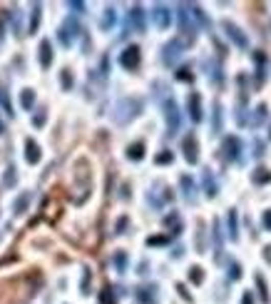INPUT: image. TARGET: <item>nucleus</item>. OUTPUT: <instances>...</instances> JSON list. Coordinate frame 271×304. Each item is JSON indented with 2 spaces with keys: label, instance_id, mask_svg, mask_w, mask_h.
Listing matches in <instances>:
<instances>
[{
  "label": "nucleus",
  "instance_id": "41",
  "mask_svg": "<svg viewBox=\"0 0 271 304\" xmlns=\"http://www.w3.org/2000/svg\"><path fill=\"white\" fill-rule=\"evenodd\" d=\"M15 182H18V175H15V167L10 165V167L5 170V180H3V185H5V187H13Z\"/></svg>",
  "mask_w": 271,
  "mask_h": 304
},
{
  "label": "nucleus",
  "instance_id": "24",
  "mask_svg": "<svg viewBox=\"0 0 271 304\" xmlns=\"http://www.w3.org/2000/svg\"><path fill=\"white\" fill-rule=\"evenodd\" d=\"M127 157H130L132 162L144 160V142H132V145L127 147Z\"/></svg>",
  "mask_w": 271,
  "mask_h": 304
},
{
  "label": "nucleus",
  "instance_id": "55",
  "mask_svg": "<svg viewBox=\"0 0 271 304\" xmlns=\"http://www.w3.org/2000/svg\"><path fill=\"white\" fill-rule=\"evenodd\" d=\"M122 197H125V200L130 197V185H125V187H122Z\"/></svg>",
  "mask_w": 271,
  "mask_h": 304
},
{
  "label": "nucleus",
  "instance_id": "36",
  "mask_svg": "<svg viewBox=\"0 0 271 304\" xmlns=\"http://www.w3.org/2000/svg\"><path fill=\"white\" fill-rule=\"evenodd\" d=\"M204 220H199L196 222V252H204L207 249V245H204Z\"/></svg>",
  "mask_w": 271,
  "mask_h": 304
},
{
  "label": "nucleus",
  "instance_id": "4",
  "mask_svg": "<svg viewBox=\"0 0 271 304\" xmlns=\"http://www.w3.org/2000/svg\"><path fill=\"white\" fill-rule=\"evenodd\" d=\"M179 33L184 35V42L182 45H192L194 40H196V28H194L192 18H189V13H187V3L184 5H179Z\"/></svg>",
  "mask_w": 271,
  "mask_h": 304
},
{
  "label": "nucleus",
  "instance_id": "7",
  "mask_svg": "<svg viewBox=\"0 0 271 304\" xmlns=\"http://www.w3.org/2000/svg\"><path fill=\"white\" fill-rule=\"evenodd\" d=\"M182 152H184V160L189 165H196L199 162V142H196V135L189 133L184 140H182Z\"/></svg>",
  "mask_w": 271,
  "mask_h": 304
},
{
  "label": "nucleus",
  "instance_id": "11",
  "mask_svg": "<svg viewBox=\"0 0 271 304\" xmlns=\"http://www.w3.org/2000/svg\"><path fill=\"white\" fill-rule=\"evenodd\" d=\"M221 152H224V160H229V162H236L239 160V155H241V140L239 137H227L224 140V145H221Z\"/></svg>",
  "mask_w": 271,
  "mask_h": 304
},
{
  "label": "nucleus",
  "instance_id": "56",
  "mask_svg": "<svg viewBox=\"0 0 271 304\" xmlns=\"http://www.w3.org/2000/svg\"><path fill=\"white\" fill-rule=\"evenodd\" d=\"M5 133V125H3V120H0V135Z\"/></svg>",
  "mask_w": 271,
  "mask_h": 304
},
{
  "label": "nucleus",
  "instance_id": "32",
  "mask_svg": "<svg viewBox=\"0 0 271 304\" xmlns=\"http://www.w3.org/2000/svg\"><path fill=\"white\" fill-rule=\"evenodd\" d=\"M254 282H256V289H259V297H261L264 302H269V285H266L264 274H256V277H254Z\"/></svg>",
  "mask_w": 271,
  "mask_h": 304
},
{
  "label": "nucleus",
  "instance_id": "33",
  "mask_svg": "<svg viewBox=\"0 0 271 304\" xmlns=\"http://www.w3.org/2000/svg\"><path fill=\"white\" fill-rule=\"evenodd\" d=\"M189 282H192L194 287H199L202 282H204V269H202L199 265L189 267Z\"/></svg>",
  "mask_w": 271,
  "mask_h": 304
},
{
  "label": "nucleus",
  "instance_id": "22",
  "mask_svg": "<svg viewBox=\"0 0 271 304\" xmlns=\"http://www.w3.org/2000/svg\"><path fill=\"white\" fill-rule=\"evenodd\" d=\"M227 234H229V240L236 242L239 240V222H236V209H229V214H227Z\"/></svg>",
  "mask_w": 271,
  "mask_h": 304
},
{
  "label": "nucleus",
  "instance_id": "40",
  "mask_svg": "<svg viewBox=\"0 0 271 304\" xmlns=\"http://www.w3.org/2000/svg\"><path fill=\"white\" fill-rule=\"evenodd\" d=\"M155 162H157V165H172V162H175V155H172L169 150H162L155 157Z\"/></svg>",
  "mask_w": 271,
  "mask_h": 304
},
{
  "label": "nucleus",
  "instance_id": "19",
  "mask_svg": "<svg viewBox=\"0 0 271 304\" xmlns=\"http://www.w3.org/2000/svg\"><path fill=\"white\" fill-rule=\"evenodd\" d=\"M38 53H40V65L47 70V68L53 65V45H50V40H42V42H40Z\"/></svg>",
  "mask_w": 271,
  "mask_h": 304
},
{
  "label": "nucleus",
  "instance_id": "20",
  "mask_svg": "<svg viewBox=\"0 0 271 304\" xmlns=\"http://www.w3.org/2000/svg\"><path fill=\"white\" fill-rule=\"evenodd\" d=\"M212 240H214V259L221 262V227H219V220L212 222Z\"/></svg>",
  "mask_w": 271,
  "mask_h": 304
},
{
  "label": "nucleus",
  "instance_id": "48",
  "mask_svg": "<svg viewBox=\"0 0 271 304\" xmlns=\"http://www.w3.org/2000/svg\"><path fill=\"white\" fill-rule=\"evenodd\" d=\"M0 105L5 107V113L13 115V107H10V100H8V95H5V90H0Z\"/></svg>",
  "mask_w": 271,
  "mask_h": 304
},
{
  "label": "nucleus",
  "instance_id": "31",
  "mask_svg": "<svg viewBox=\"0 0 271 304\" xmlns=\"http://www.w3.org/2000/svg\"><path fill=\"white\" fill-rule=\"evenodd\" d=\"M115 20H117L115 8H107V10H105V18L100 20V28H102V30H112V25H115Z\"/></svg>",
  "mask_w": 271,
  "mask_h": 304
},
{
  "label": "nucleus",
  "instance_id": "44",
  "mask_svg": "<svg viewBox=\"0 0 271 304\" xmlns=\"http://www.w3.org/2000/svg\"><path fill=\"white\" fill-rule=\"evenodd\" d=\"M264 117H266V105L261 102V105L256 107V113H254V120H252V122H249V125H252V127H256V125H259V122H261Z\"/></svg>",
  "mask_w": 271,
  "mask_h": 304
},
{
  "label": "nucleus",
  "instance_id": "43",
  "mask_svg": "<svg viewBox=\"0 0 271 304\" xmlns=\"http://www.w3.org/2000/svg\"><path fill=\"white\" fill-rule=\"evenodd\" d=\"M115 267H117V272H125V269H127V252H122V249L117 252L115 254Z\"/></svg>",
  "mask_w": 271,
  "mask_h": 304
},
{
  "label": "nucleus",
  "instance_id": "35",
  "mask_svg": "<svg viewBox=\"0 0 271 304\" xmlns=\"http://www.w3.org/2000/svg\"><path fill=\"white\" fill-rule=\"evenodd\" d=\"M221 117H224V113H221V102H214V135L221 133Z\"/></svg>",
  "mask_w": 271,
  "mask_h": 304
},
{
  "label": "nucleus",
  "instance_id": "30",
  "mask_svg": "<svg viewBox=\"0 0 271 304\" xmlns=\"http://www.w3.org/2000/svg\"><path fill=\"white\" fill-rule=\"evenodd\" d=\"M30 200H33V194H30V192H22L18 200H15V205H13L15 214H22V212L28 209V205H30Z\"/></svg>",
  "mask_w": 271,
  "mask_h": 304
},
{
  "label": "nucleus",
  "instance_id": "25",
  "mask_svg": "<svg viewBox=\"0 0 271 304\" xmlns=\"http://www.w3.org/2000/svg\"><path fill=\"white\" fill-rule=\"evenodd\" d=\"M204 65H207V75H212V80H214V85H221V68H219V62H214V60H204Z\"/></svg>",
  "mask_w": 271,
  "mask_h": 304
},
{
  "label": "nucleus",
  "instance_id": "2",
  "mask_svg": "<svg viewBox=\"0 0 271 304\" xmlns=\"http://www.w3.org/2000/svg\"><path fill=\"white\" fill-rule=\"evenodd\" d=\"M139 113H142V102L137 97H125V100L117 102V107H115V122L125 125V122L135 120Z\"/></svg>",
  "mask_w": 271,
  "mask_h": 304
},
{
  "label": "nucleus",
  "instance_id": "51",
  "mask_svg": "<svg viewBox=\"0 0 271 304\" xmlns=\"http://www.w3.org/2000/svg\"><path fill=\"white\" fill-rule=\"evenodd\" d=\"M261 225H264V229H271V209H266V212H264V217H261Z\"/></svg>",
  "mask_w": 271,
  "mask_h": 304
},
{
  "label": "nucleus",
  "instance_id": "5",
  "mask_svg": "<svg viewBox=\"0 0 271 304\" xmlns=\"http://www.w3.org/2000/svg\"><path fill=\"white\" fill-rule=\"evenodd\" d=\"M221 30H224L227 40H232L236 48H241V50L249 48V38L244 35V30H241L239 25H234V23H229V20H221Z\"/></svg>",
  "mask_w": 271,
  "mask_h": 304
},
{
  "label": "nucleus",
  "instance_id": "42",
  "mask_svg": "<svg viewBox=\"0 0 271 304\" xmlns=\"http://www.w3.org/2000/svg\"><path fill=\"white\" fill-rule=\"evenodd\" d=\"M169 240H172L169 234H157V237H150V240H147V245H150V247H159V245H169Z\"/></svg>",
  "mask_w": 271,
  "mask_h": 304
},
{
  "label": "nucleus",
  "instance_id": "49",
  "mask_svg": "<svg viewBox=\"0 0 271 304\" xmlns=\"http://www.w3.org/2000/svg\"><path fill=\"white\" fill-rule=\"evenodd\" d=\"M67 8H70V10H75V13H85V3H80V0H70V3H67Z\"/></svg>",
  "mask_w": 271,
  "mask_h": 304
},
{
  "label": "nucleus",
  "instance_id": "23",
  "mask_svg": "<svg viewBox=\"0 0 271 304\" xmlns=\"http://www.w3.org/2000/svg\"><path fill=\"white\" fill-rule=\"evenodd\" d=\"M187 10H192V15H194V20H196V23H199V25H202V28H204V30H209V28H212V20L207 18V15H204V10H202V8H199V5H187Z\"/></svg>",
  "mask_w": 271,
  "mask_h": 304
},
{
  "label": "nucleus",
  "instance_id": "9",
  "mask_svg": "<svg viewBox=\"0 0 271 304\" xmlns=\"http://www.w3.org/2000/svg\"><path fill=\"white\" fill-rule=\"evenodd\" d=\"M182 50H184L182 40H169V42L164 45V50H162V60H164V65H175L177 60L182 57Z\"/></svg>",
  "mask_w": 271,
  "mask_h": 304
},
{
  "label": "nucleus",
  "instance_id": "29",
  "mask_svg": "<svg viewBox=\"0 0 271 304\" xmlns=\"http://www.w3.org/2000/svg\"><path fill=\"white\" fill-rule=\"evenodd\" d=\"M155 292H157V287H139L137 289V299L142 304H150L155 299Z\"/></svg>",
  "mask_w": 271,
  "mask_h": 304
},
{
  "label": "nucleus",
  "instance_id": "52",
  "mask_svg": "<svg viewBox=\"0 0 271 304\" xmlns=\"http://www.w3.org/2000/svg\"><path fill=\"white\" fill-rule=\"evenodd\" d=\"M241 304H254V294L249 292V289L244 292V297H241Z\"/></svg>",
  "mask_w": 271,
  "mask_h": 304
},
{
  "label": "nucleus",
  "instance_id": "21",
  "mask_svg": "<svg viewBox=\"0 0 271 304\" xmlns=\"http://www.w3.org/2000/svg\"><path fill=\"white\" fill-rule=\"evenodd\" d=\"M252 182L256 187H264V185H269L271 182V170L269 167H256L252 172Z\"/></svg>",
  "mask_w": 271,
  "mask_h": 304
},
{
  "label": "nucleus",
  "instance_id": "26",
  "mask_svg": "<svg viewBox=\"0 0 271 304\" xmlns=\"http://www.w3.org/2000/svg\"><path fill=\"white\" fill-rule=\"evenodd\" d=\"M162 222H164V227H172V234H169V237H177V234L182 232V222H179L177 212H172V214H167V217H164Z\"/></svg>",
  "mask_w": 271,
  "mask_h": 304
},
{
  "label": "nucleus",
  "instance_id": "13",
  "mask_svg": "<svg viewBox=\"0 0 271 304\" xmlns=\"http://www.w3.org/2000/svg\"><path fill=\"white\" fill-rule=\"evenodd\" d=\"M187 110H189L192 122H202L204 113H202V95L199 93H189V97H187Z\"/></svg>",
  "mask_w": 271,
  "mask_h": 304
},
{
  "label": "nucleus",
  "instance_id": "50",
  "mask_svg": "<svg viewBox=\"0 0 271 304\" xmlns=\"http://www.w3.org/2000/svg\"><path fill=\"white\" fill-rule=\"evenodd\" d=\"M177 292H179V297H182V299H187V302L192 304V294L187 292V287H184V285H177Z\"/></svg>",
  "mask_w": 271,
  "mask_h": 304
},
{
  "label": "nucleus",
  "instance_id": "10",
  "mask_svg": "<svg viewBox=\"0 0 271 304\" xmlns=\"http://www.w3.org/2000/svg\"><path fill=\"white\" fill-rule=\"evenodd\" d=\"M78 23H75V20H65V23H62V28H60V42H62V45H65V48H70V45H72V42H75V38H78Z\"/></svg>",
  "mask_w": 271,
  "mask_h": 304
},
{
  "label": "nucleus",
  "instance_id": "39",
  "mask_svg": "<svg viewBox=\"0 0 271 304\" xmlns=\"http://www.w3.org/2000/svg\"><path fill=\"white\" fill-rule=\"evenodd\" d=\"M100 302L102 304H115V294H112V287L110 285L102 287V292H100Z\"/></svg>",
  "mask_w": 271,
  "mask_h": 304
},
{
  "label": "nucleus",
  "instance_id": "46",
  "mask_svg": "<svg viewBox=\"0 0 271 304\" xmlns=\"http://www.w3.org/2000/svg\"><path fill=\"white\" fill-rule=\"evenodd\" d=\"M127 225H130V217H127V214H122V217L117 220V227H115V232H117V234H125V229H127Z\"/></svg>",
  "mask_w": 271,
  "mask_h": 304
},
{
  "label": "nucleus",
  "instance_id": "1",
  "mask_svg": "<svg viewBox=\"0 0 271 304\" xmlns=\"http://www.w3.org/2000/svg\"><path fill=\"white\" fill-rule=\"evenodd\" d=\"M75 205H82L87 197H90V192H92V167H90V160H85V157H80L78 162H75Z\"/></svg>",
  "mask_w": 271,
  "mask_h": 304
},
{
  "label": "nucleus",
  "instance_id": "18",
  "mask_svg": "<svg viewBox=\"0 0 271 304\" xmlns=\"http://www.w3.org/2000/svg\"><path fill=\"white\" fill-rule=\"evenodd\" d=\"M202 185H204V194H207L209 200H214L216 192H219V187H216V180H214L212 170H204V175H202Z\"/></svg>",
  "mask_w": 271,
  "mask_h": 304
},
{
  "label": "nucleus",
  "instance_id": "57",
  "mask_svg": "<svg viewBox=\"0 0 271 304\" xmlns=\"http://www.w3.org/2000/svg\"><path fill=\"white\" fill-rule=\"evenodd\" d=\"M269 137H271V130H269Z\"/></svg>",
  "mask_w": 271,
  "mask_h": 304
},
{
  "label": "nucleus",
  "instance_id": "14",
  "mask_svg": "<svg viewBox=\"0 0 271 304\" xmlns=\"http://www.w3.org/2000/svg\"><path fill=\"white\" fill-rule=\"evenodd\" d=\"M179 187H182L184 200H187L189 205H194V202H196V187H194V180L189 175H182V177H179Z\"/></svg>",
  "mask_w": 271,
  "mask_h": 304
},
{
  "label": "nucleus",
  "instance_id": "3",
  "mask_svg": "<svg viewBox=\"0 0 271 304\" xmlns=\"http://www.w3.org/2000/svg\"><path fill=\"white\" fill-rule=\"evenodd\" d=\"M42 217L50 222V225H58V220L62 217V197H60V187L47 194L45 205H42Z\"/></svg>",
  "mask_w": 271,
  "mask_h": 304
},
{
  "label": "nucleus",
  "instance_id": "28",
  "mask_svg": "<svg viewBox=\"0 0 271 304\" xmlns=\"http://www.w3.org/2000/svg\"><path fill=\"white\" fill-rule=\"evenodd\" d=\"M20 105H22V110H30V107L35 105V90H33V88H25V90L20 93Z\"/></svg>",
  "mask_w": 271,
  "mask_h": 304
},
{
  "label": "nucleus",
  "instance_id": "17",
  "mask_svg": "<svg viewBox=\"0 0 271 304\" xmlns=\"http://www.w3.org/2000/svg\"><path fill=\"white\" fill-rule=\"evenodd\" d=\"M254 60H256V88H261L264 85V77H266V62H269V57L264 55L261 50H256Z\"/></svg>",
  "mask_w": 271,
  "mask_h": 304
},
{
  "label": "nucleus",
  "instance_id": "8",
  "mask_svg": "<svg viewBox=\"0 0 271 304\" xmlns=\"http://www.w3.org/2000/svg\"><path fill=\"white\" fill-rule=\"evenodd\" d=\"M139 60H142L139 48H137V45H130V48L122 50V55H119V65H122L125 70H137V68H139Z\"/></svg>",
  "mask_w": 271,
  "mask_h": 304
},
{
  "label": "nucleus",
  "instance_id": "53",
  "mask_svg": "<svg viewBox=\"0 0 271 304\" xmlns=\"http://www.w3.org/2000/svg\"><path fill=\"white\" fill-rule=\"evenodd\" d=\"M15 259H18V257H15V254H10V257H5V259H0V267H3V265H8V262H15Z\"/></svg>",
  "mask_w": 271,
  "mask_h": 304
},
{
  "label": "nucleus",
  "instance_id": "45",
  "mask_svg": "<svg viewBox=\"0 0 271 304\" xmlns=\"http://www.w3.org/2000/svg\"><path fill=\"white\" fill-rule=\"evenodd\" d=\"M229 279H232V282H239V279H241V265H239V262H232V265H229Z\"/></svg>",
  "mask_w": 271,
  "mask_h": 304
},
{
  "label": "nucleus",
  "instance_id": "47",
  "mask_svg": "<svg viewBox=\"0 0 271 304\" xmlns=\"http://www.w3.org/2000/svg\"><path fill=\"white\" fill-rule=\"evenodd\" d=\"M45 120H47V115H45V110H40V113L33 117V125H35V127H42V125H45Z\"/></svg>",
  "mask_w": 271,
  "mask_h": 304
},
{
  "label": "nucleus",
  "instance_id": "27",
  "mask_svg": "<svg viewBox=\"0 0 271 304\" xmlns=\"http://www.w3.org/2000/svg\"><path fill=\"white\" fill-rule=\"evenodd\" d=\"M72 85H75L72 70H70V68H62V73H60V88L67 93V90H72Z\"/></svg>",
  "mask_w": 271,
  "mask_h": 304
},
{
  "label": "nucleus",
  "instance_id": "12",
  "mask_svg": "<svg viewBox=\"0 0 271 304\" xmlns=\"http://www.w3.org/2000/svg\"><path fill=\"white\" fill-rule=\"evenodd\" d=\"M152 18H155V25L159 28V30H167L169 23H172V13H169L167 5H159V3H157L155 10H152Z\"/></svg>",
  "mask_w": 271,
  "mask_h": 304
},
{
  "label": "nucleus",
  "instance_id": "6",
  "mask_svg": "<svg viewBox=\"0 0 271 304\" xmlns=\"http://www.w3.org/2000/svg\"><path fill=\"white\" fill-rule=\"evenodd\" d=\"M164 120H167V133L177 135V130H179V107H177V102L172 97L164 102Z\"/></svg>",
  "mask_w": 271,
  "mask_h": 304
},
{
  "label": "nucleus",
  "instance_id": "54",
  "mask_svg": "<svg viewBox=\"0 0 271 304\" xmlns=\"http://www.w3.org/2000/svg\"><path fill=\"white\" fill-rule=\"evenodd\" d=\"M264 259L271 265V247H264Z\"/></svg>",
  "mask_w": 271,
  "mask_h": 304
},
{
  "label": "nucleus",
  "instance_id": "34",
  "mask_svg": "<svg viewBox=\"0 0 271 304\" xmlns=\"http://www.w3.org/2000/svg\"><path fill=\"white\" fill-rule=\"evenodd\" d=\"M40 10H42V8H40V3H35V5H33V18H30V25H28V33H30V35H33V33H38Z\"/></svg>",
  "mask_w": 271,
  "mask_h": 304
},
{
  "label": "nucleus",
  "instance_id": "38",
  "mask_svg": "<svg viewBox=\"0 0 271 304\" xmlns=\"http://www.w3.org/2000/svg\"><path fill=\"white\" fill-rule=\"evenodd\" d=\"M82 272H85V274H82V282H80V292H82V294H90V282H92V272H90L87 267H85Z\"/></svg>",
  "mask_w": 271,
  "mask_h": 304
},
{
  "label": "nucleus",
  "instance_id": "37",
  "mask_svg": "<svg viewBox=\"0 0 271 304\" xmlns=\"http://www.w3.org/2000/svg\"><path fill=\"white\" fill-rule=\"evenodd\" d=\"M177 80H182V82H194V73L189 65H182L179 70H177Z\"/></svg>",
  "mask_w": 271,
  "mask_h": 304
},
{
  "label": "nucleus",
  "instance_id": "16",
  "mask_svg": "<svg viewBox=\"0 0 271 304\" xmlns=\"http://www.w3.org/2000/svg\"><path fill=\"white\" fill-rule=\"evenodd\" d=\"M40 157H42L40 145L33 140V137H28V140H25V160H28V165H38Z\"/></svg>",
  "mask_w": 271,
  "mask_h": 304
},
{
  "label": "nucleus",
  "instance_id": "15",
  "mask_svg": "<svg viewBox=\"0 0 271 304\" xmlns=\"http://www.w3.org/2000/svg\"><path fill=\"white\" fill-rule=\"evenodd\" d=\"M127 25L135 28L137 33H144V10H142V5H132L130 18H127Z\"/></svg>",
  "mask_w": 271,
  "mask_h": 304
}]
</instances>
